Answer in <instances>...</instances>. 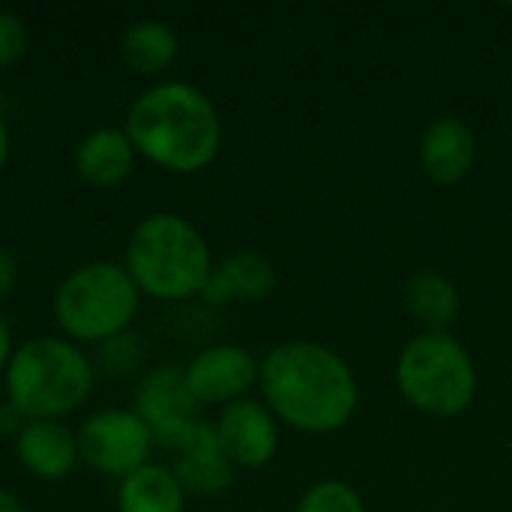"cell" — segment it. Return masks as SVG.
I'll return each instance as SVG.
<instances>
[{
    "mask_svg": "<svg viewBox=\"0 0 512 512\" xmlns=\"http://www.w3.org/2000/svg\"><path fill=\"white\" fill-rule=\"evenodd\" d=\"M258 387L270 414L303 435L345 429L360 405V387L345 357L306 339L276 345L261 360Z\"/></svg>",
    "mask_w": 512,
    "mask_h": 512,
    "instance_id": "6da1fadb",
    "label": "cell"
},
{
    "mask_svg": "<svg viewBox=\"0 0 512 512\" xmlns=\"http://www.w3.org/2000/svg\"><path fill=\"white\" fill-rule=\"evenodd\" d=\"M126 135L147 162L174 174H198L219 156L222 120L204 90L165 81L132 102Z\"/></svg>",
    "mask_w": 512,
    "mask_h": 512,
    "instance_id": "7a4b0ae2",
    "label": "cell"
},
{
    "mask_svg": "<svg viewBox=\"0 0 512 512\" xmlns=\"http://www.w3.org/2000/svg\"><path fill=\"white\" fill-rule=\"evenodd\" d=\"M126 273L141 294L165 303L201 297L213 255L201 231L177 213H150L126 243Z\"/></svg>",
    "mask_w": 512,
    "mask_h": 512,
    "instance_id": "3957f363",
    "label": "cell"
},
{
    "mask_svg": "<svg viewBox=\"0 0 512 512\" xmlns=\"http://www.w3.org/2000/svg\"><path fill=\"white\" fill-rule=\"evenodd\" d=\"M6 393L24 420H60L93 393V363L69 339H27L6 366Z\"/></svg>",
    "mask_w": 512,
    "mask_h": 512,
    "instance_id": "277c9868",
    "label": "cell"
},
{
    "mask_svg": "<svg viewBox=\"0 0 512 512\" xmlns=\"http://www.w3.org/2000/svg\"><path fill=\"white\" fill-rule=\"evenodd\" d=\"M402 399L426 417L450 420L477 399V366L465 345L447 330L414 336L396 360Z\"/></svg>",
    "mask_w": 512,
    "mask_h": 512,
    "instance_id": "5b68a950",
    "label": "cell"
},
{
    "mask_svg": "<svg viewBox=\"0 0 512 512\" xmlns=\"http://www.w3.org/2000/svg\"><path fill=\"white\" fill-rule=\"evenodd\" d=\"M141 306V291L126 267L111 261L84 264L54 294V318L69 342L105 345L126 333Z\"/></svg>",
    "mask_w": 512,
    "mask_h": 512,
    "instance_id": "8992f818",
    "label": "cell"
},
{
    "mask_svg": "<svg viewBox=\"0 0 512 512\" xmlns=\"http://www.w3.org/2000/svg\"><path fill=\"white\" fill-rule=\"evenodd\" d=\"M78 456L99 474L129 477L132 471L150 465L153 432L135 411H96L78 429Z\"/></svg>",
    "mask_w": 512,
    "mask_h": 512,
    "instance_id": "52a82bcc",
    "label": "cell"
},
{
    "mask_svg": "<svg viewBox=\"0 0 512 512\" xmlns=\"http://www.w3.org/2000/svg\"><path fill=\"white\" fill-rule=\"evenodd\" d=\"M198 411L201 405L189 393L186 372L177 366L150 372L135 393V414L147 423L153 441L168 450H177L201 426Z\"/></svg>",
    "mask_w": 512,
    "mask_h": 512,
    "instance_id": "ba28073f",
    "label": "cell"
},
{
    "mask_svg": "<svg viewBox=\"0 0 512 512\" xmlns=\"http://www.w3.org/2000/svg\"><path fill=\"white\" fill-rule=\"evenodd\" d=\"M216 441L234 468L258 471L276 459L279 450V420L264 402L240 399L219 411L213 426Z\"/></svg>",
    "mask_w": 512,
    "mask_h": 512,
    "instance_id": "9c48e42d",
    "label": "cell"
},
{
    "mask_svg": "<svg viewBox=\"0 0 512 512\" xmlns=\"http://www.w3.org/2000/svg\"><path fill=\"white\" fill-rule=\"evenodd\" d=\"M261 363L240 345H210L189 360L186 384L198 405H231L258 384Z\"/></svg>",
    "mask_w": 512,
    "mask_h": 512,
    "instance_id": "30bf717a",
    "label": "cell"
},
{
    "mask_svg": "<svg viewBox=\"0 0 512 512\" xmlns=\"http://www.w3.org/2000/svg\"><path fill=\"white\" fill-rule=\"evenodd\" d=\"M477 162V138L471 126L453 114L429 123L420 138V168L438 186L462 183Z\"/></svg>",
    "mask_w": 512,
    "mask_h": 512,
    "instance_id": "8fae6325",
    "label": "cell"
},
{
    "mask_svg": "<svg viewBox=\"0 0 512 512\" xmlns=\"http://www.w3.org/2000/svg\"><path fill=\"white\" fill-rule=\"evenodd\" d=\"M276 291V267L261 252H234L219 261L201 291L207 306H228V303H261Z\"/></svg>",
    "mask_w": 512,
    "mask_h": 512,
    "instance_id": "7c38bea8",
    "label": "cell"
},
{
    "mask_svg": "<svg viewBox=\"0 0 512 512\" xmlns=\"http://www.w3.org/2000/svg\"><path fill=\"white\" fill-rule=\"evenodd\" d=\"M18 462L39 480H63L78 465V438L60 420H27L15 435Z\"/></svg>",
    "mask_w": 512,
    "mask_h": 512,
    "instance_id": "4fadbf2b",
    "label": "cell"
},
{
    "mask_svg": "<svg viewBox=\"0 0 512 512\" xmlns=\"http://www.w3.org/2000/svg\"><path fill=\"white\" fill-rule=\"evenodd\" d=\"M174 477L192 495H222L234 483V465L222 453L213 426L201 423L195 432L174 450Z\"/></svg>",
    "mask_w": 512,
    "mask_h": 512,
    "instance_id": "5bb4252c",
    "label": "cell"
},
{
    "mask_svg": "<svg viewBox=\"0 0 512 512\" xmlns=\"http://www.w3.org/2000/svg\"><path fill=\"white\" fill-rule=\"evenodd\" d=\"M135 168V147L126 129L102 126L87 132L75 147V171L93 189L120 186Z\"/></svg>",
    "mask_w": 512,
    "mask_h": 512,
    "instance_id": "9a60e30c",
    "label": "cell"
},
{
    "mask_svg": "<svg viewBox=\"0 0 512 512\" xmlns=\"http://www.w3.org/2000/svg\"><path fill=\"white\" fill-rule=\"evenodd\" d=\"M186 489L165 465H144L120 480L117 512H183Z\"/></svg>",
    "mask_w": 512,
    "mask_h": 512,
    "instance_id": "2e32d148",
    "label": "cell"
},
{
    "mask_svg": "<svg viewBox=\"0 0 512 512\" xmlns=\"http://www.w3.org/2000/svg\"><path fill=\"white\" fill-rule=\"evenodd\" d=\"M180 54V42L177 33L156 18H144L135 21L123 30L120 36V57L123 63L135 72V75H159L165 72Z\"/></svg>",
    "mask_w": 512,
    "mask_h": 512,
    "instance_id": "e0dca14e",
    "label": "cell"
},
{
    "mask_svg": "<svg viewBox=\"0 0 512 512\" xmlns=\"http://www.w3.org/2000/svg\"><path fill=\"white\" fill-rule=\"evenodd\" d=\"M405 306L429 330H447L459 315L462 297H459V288L450 276L426 270V273H417L408 279Z\"/></svg>",
    "mask_w": 512,
    "mask_h": 512,
    "instance_id": "ac0fdd59",
    "label": "cell"
},
{
    "mask_svg": "<svg viewBox=\"0 0 512 512\" xmlns=\"http://www.w3.org/2000/svg\"><path fill=\"white\" fill-rule=\"evenodd\" d=\"M294 512H366V504L345 480H321L306 489Z\"/></svg>",
    "mask_w": 512,
    "mask_h": 512,
    "instance_id": "d6986e66",
    "label": "cell"
},
{
    "mask_svg": "<svg viewBox=\"0 0 512 512\" xmlns=\"http://www.w3.org/2000/svg\"><path fill=\"white\" fill-rule=\"evenodd\" d=\"M27 51L24 21L12 12H0V69L15 66Z\"/></svg>",
    "mask_w": 512,
    "mask_h": 512,
    "instance_id": "ffe728a7",
    "label": "cell"
},
{
    "mask_svg": "<svg viewBox=\"0 0 512 512\" xmlns=\"http://www.w3.org/2000/svg\"><path fill=\"white\" fill-rule=\"evenodd\" d=\"M15 282H18V261L6 246H0V300L12 294Z\"/></svg>",
    "mask_w": 512,
    "mask_h": 512,
    "instance_id": "44dd1931",
    "label": "cell"
},
{
    "mask_svg": "<svg viewBox=\"0 0 512 512\" xmlns=\"http://www.w3.org/2000/svg\"><path fill=\"white\" fill-rule=\"evenodd\" d=\"M27 420L15 411V405H0V432L3 435H18L21 432V426H24Z\"/></svg>",
    "mask_w": 512,
    "mask_h": 512,
    "instance_id": "7402d4cb",
    "label": "cell"
},
{
    "mask_svg": "<svg viewBox=\"0 0 512 512\" xmlns=\"http://www.w3.org/2000/svg\"><path fill=\"white\" fill-rule=\"evenodd\" d=\"M12 333H9V324H6V318L0 315V372H6V366H9V360H12Z\"/></svg>",
    "mask_w": 512,
    "mask_h": 512,
    "instance_id": "603a6c76",
    "label": "cell"
},
{
    "mask_svg": "<svg viewBox=\"0 0 512 512\" xmlns=\"http://www.w3.org/2000/svg\"><path fill=\"white\" fill-rule=\"evenodd\" d=\"M0 512H27L21 507V501L12 495V492H3L0 489Z\"/></svg>",
    "mask_w": 512,
    "mask_h": 512,
    "instance_id": "cb8c5ba5",
    "label": "cell"
},
{
    "mask_svg": "<svg viewBox=\"0 0 512 512\" xmlns=\"http://www.w3.org/2000/svg\"><path fill=\"white\" fill-rule=\"evenodd\" d=\"M6 159H9V129H6V123L0 120V171H3V165H6Z\"/></svg>",
    "mask_w": 512,
    "mask_h": 512,
    "instance_id": "d4e9b609",
    "label": "cell"
}]
</instances>
